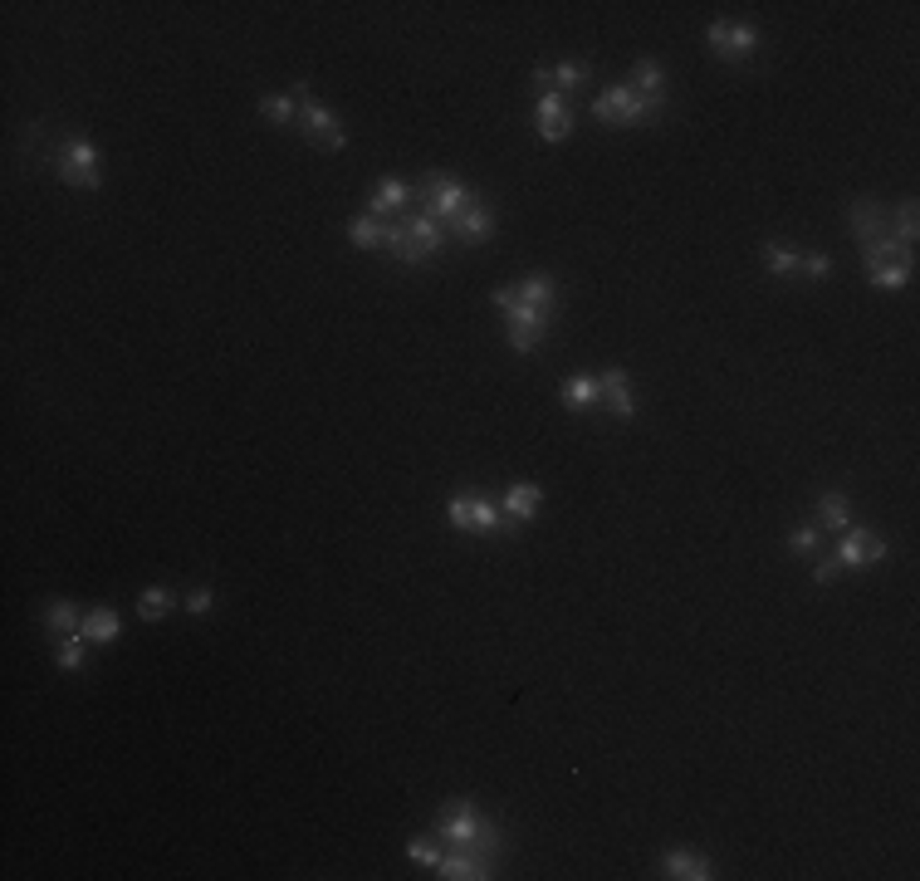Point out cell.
<instances>
[{
  "instance_id": "3",
  "label": "cell",
  "mask_w": 920,
  "mask_h": 881,
  "mask_svg": "<svg viewBox=\"0 0 920 881\" xmlns=\"http://www.w3.org/2000/svg\"><path fill=\"white\" fill-rule=\"evenodd\" d=\"M289 93H294V103H299V118H294V123L304 128V138L314 142V147H323V152H343V147H348V128L309 93V84H294Z\"/></svg>"
},
{
  "instance_id": "31",
  "label": "cell",
  "mask_w": 920,
  "mask_h": 881,
  "mask_svg": "<svg viewBox=\"0 0 920 881\" xmlns=\"http://www.w3.org/2000/svg\"><path fill=\"white\" fill-rule=\"evenodd\" d=\"M84 647H89L84 637H64V642H59V651H54V661H59V671H64V676L84 671Z\"/></svg>"
},
{
  "instance_id": "12",
  "label": "cell",
  "mask_w": 920,
  "mask_h": 881,
  "mask_svg": "<svg viewBox=\"0 0 920 881\" xmlns=\"http://www.w3.org/2000/svg\"><path fill=\"white\" fill-rule=\"evenodd\" d=\"M598 407H607L617 421L637 417V402H632V387H627V372L622 368H607L598 377Z\"/></svg>"
},
{
  "instance_id": "5",
  "label": "cell",
  "mask_w": 920,
  "mask_h": 881,
  "mask_svg": "<svg viewBox=\"0 0 920 881\" xmlns=\"http://www.w3.org/2000/svg\"><path fill=\"white\" fill-rule=\"evenodd\" d=\"M446 519H451V529H460V534H500V529H514L505 519V510L490 505L485 495H456L446 505Z\"/></svg>"
},
{
  "instance_id": "9",
  "label": "cell",
  "mask_w": 920,
  "mask_h": 881,
  "mask_svg": "<svg viewBox=\"0 0 920 881\" xmlns=\"http://www.w3.org/2000/svg\"><path fill=\"white\" fill-rule=\"evenodd\" d=\"M705 45L715 59H749L754 45H759V35L749 30V25H735V20H710V30H705Z\"/></svg>"
},
{
  "instance_id": "14",
  "label": "cell",
  "mask_w": 920,
  "mask_h": 881,
  "mask_svg": "<svg viewBox=\"0 0 920 881\" xmlns=\"http://www.w3.org/2000/svg\"><path fill=\"white\" fill-rule=\"evenodd\" d=\"M661 877H671V881H710L715 872H710V857L676 847V852H666V857H661Z\"/></svg>"
},
{
  "instance_id": "36",
  "label": "cell",
  "mask_w": 920,
  "mask_h": 881,
  "mask_svg": "<svg viewBox=\"0 0 920 881\" xmlns=\"http://www.w3.org/2000/svg\"><path fill=\"white\" fill-rule=\"evenodd\" d=\"M788 549H798V554H818V529H808V524H803V529H793V534H788Z\"/></svg>"
},
{
  "instance_id": "13",
  "label": "cell",
  "mask_w": 920,
  "mask_h": 881,
  "mask_svg": "<svg viewBox=\"0 0 920 881\" xmlns=\"http://www.w3.org/2000/svg\"><path fill=\"white\" fill-rule=\"evenodd\" d=\"M436 877L441 881H485V877H495V872H490V857H475V852H465V847H451V852L436 862Z\"/></svg>"
},
{
  "instance_id": "25",
  "label": "cell",
  "mask_w": 920,
  "mask_h": 881,
  "mask_svg": "<svg viewBox=\"0 0 920 881\" xmlns=\"http://www.w3.org/2000/svg\"><path fill=\"white\" fill-rule=\"evenodd\" d=\"M632 89L642 93V98H666V69H661L656 59H642V64L632 69Z\"/></svg>"
},
{
  "instance_id": "2",
  "label": "cell",
  "mask_w": 920,
  "mask_h": 881,
  "mask_svg": "<svg viewBox=\"0 0 920 881\" xmlns=\"http://www.w3.org/2000/svg\"><path fill=\"white\" fill-rule=\"evenodd\" d=\"M475 201H480V191L456 182V177H446V172H431V177L421 182V216H431L446 235L456 231L460 216H465Z\"/></svg>"
},
{
  "instance_id": "8",
  "label": "cell",
  "mask_w": 920,
  "mask_h": 881,
  "mask_svg": "<svg viewBox=\"0 0 920 881\" xmlns=\"http://www.w3.org/2000/svg\"><path fill=\"white\" fill-rule=\"evenodd\" d=\"M534 128H539L544 142H563L573 133V103H568V93L549 89L534 98Z\"/></svg>"
},
{
  "instance_id": "35",
  "label": "cell",
  "mask_w": 920,
  "mask_h": 881,
  "mask_svg": "<svg viewBox=\"0 0 920 881\" xmlns=\"http://www.w3.org/2000/svg\"><path fill=\"white\" fill-rule=\"evenodd\" d=\"M798 275H803V279H828L832 275V260H828V255H803V260H798Z\"/></svg>"
},
{
  "instance_id": "38",
  "label": "cell",
  "mask_w": 920,
  "mask_h": 881,
  "mask_svg": "<svg viewBox=\"0 0 920 881\" xmlns=\"http://www.w3.org/2000/svg\"><path fill=\"white\" fill-rule=\"evenodd\" d=\"M837 573H842V563H837V558H823V563L813 568V583H823V588H828V583L837 578Z\"/></svg>"
},
{
  "instance_id": "23",
  "label": "cell",
  "mask_w": 920,
  "mask_h": 881,
  "mask_svg": "<svg viewBox=\"0 0 920 881\" xmlns=\"http://www.w3.org/2000/svg\"><path fill=\"white\" fill-rule=\"evenodd\" d=\"M45 627H49V637H79V627H84V617H79V607L69 603V598H54V603L45 607Z\"/></svg>"
},
{
  "instance_id": "28",
  "label": "cell",
  "mask_w": 920,
  "mask_h": 881,
  "mask_svg": "<svg viewBox=\"0 0 920 881\" xmlns=\"http://www.w3.org/2000/svg\"><path fill=\"white\" fill-rule=\"evenodd\" d=\"M172 607H177V593H172V588H142V593H138L142 622H162Z\"/></svg>"
},
{
  "instance_id": "21",
  "label": "cell",
  "mask_w": 920,
  "mask_h": 881,
  "mask_svg": "<svg viewBox=\"0 0 920 881\" xmlns=\"http://www.w3.org/2000/svg\"><path fill=\"white\" fill-rule=\"evenodd\" d=\"M759 260H764V270H769V275L793 279V275H798V260H803V255H798L788 240H764V245H759Z\"/></svg>"
},
{
  "instance_id": "24",
  "label": "cell",
  "mask_w": 920,
  "mask_h": 881,
  "mask_svg": "<svg viewBox=\"0 0 920 881\" xmlns=\"http://www.w3.org/2000/svg\"><path fill=\"white\" fill-rule=\"evenodd\" d=\"M348 240L358 245V250H377V245H387V221H377V216H353L348 221Z\"/></svg>"
},
{
  "instance_id": "26",
  "label": "cell",
  "mask_w": 920,
  "mask_h": 881,
  "mask_svg": "<svg viewBox=\"0 0 920 881\" xmlns=\"http://www.w3.org/2000/svg\"><path fill=\"white\" fill-rule=\"evenodd\" d=\"M818 519H823L828 529H837V534H842V529H852V500H847V495H837V490H828V495L818 500Z\"/></svg>"
},
{
  "instance_id": "37",
  "label": "cell",
  "mask_w": 920,
  "mask_h": 881,
  "mask_svg": "<svg viewBox=\"0 0 920 881\" xmlns=\"http://www.w3.org/2000/svg\"><path fill=\"white\" fill-rule=\"evenodd\" d=\"M182 603H186V612H211V603H216V593H211V588H191V593H186Z\"/></svg>"
},
{
  "instance_id": "27",
  "label": "cell",
  "mask_w": 920,
  "mask_h": 881,
  "mask_svg": "<svg viewBox=\"0 0 920 881\" xmlns=\"http://www.w3.org/2000/svg\"><path fill=\"white\" fill-rule=\"evenodd\" d=\"M402 226H407V231H412L416 240L426 245V255H441V245H446V231H441V226H436L431 216L412 211V216H402Z\"/></svg>"
},
{
  "instance_id": "34",
  "label": "cell",
  "mask_w": 920,
  "mask_h": 881,
  "mask_svg": "<svg viewBox=\"0 0 920 881\" xmlns=\"http://www.w3.org/2000/svg\"><path fill=\"white\" fill-rule=\"evenodd\" d=\"M407 857H412L416 867H436V862H441L436 842H426V837H412V842H407Z\"/></svg>"
},
{
  "instance_id": "10",
  "label": "cell",
  "mask_w": 920,
  "mask_h": 881,
  "mask_svg": "<svg viewBox=\"0 0 920 881\" xmlns=\"http://www.w3.org/2000/svg\"><path fill=\"white\" fill-rule=\"evenodd\" d=\"M847 231L857 235L862 245L881 240V235H891V211L881 201H872V196H857V201H847Z\"/></svg>"
},
{
  "instance_id": "11",
  "label": "cell",
  "mask_w": 920,
  "mask_h": 881,
  "mask_svg": "<svg viewBox=\"0 0 920 881\" xmlns=\"http://www.w3.org/2000/svg\"><path fill=\"white\" fill-rule=\"evenodd\" d=\"M886 558V539L872 534V529H842V549H837V563L842 568H872Z\"/></svg>"
},
{
  "instance_id": "33",
  "label": "cell",
  "mask_w": 920,
  "mask_h": 881,
  "mask_svg": "<svg viewBox=\"0 0 920 881\" xmlns=\"http://www.w3.org/2000/svg\"><path fill=\"white\" fill-rule=\"evenodd\" d=\"M916 226H920L916 201H901V206H896V240H901V245H916Z\"/></svg>"
},
{
  "instance_id": "18",
  "label": "cell",
  "mask_w": 920,
  "mask_h": 881,
  "mask_svg": "<svg viewBox=\"0 0 920 881\" xmlns=\"http://www.w3.org/2000/svg\"><path fill=\"white\" fill-rule=\"evenodd\" d=\"M451 235H456L460 245H480V240H490V235H495V211H490L485 201H475V206L460 216V226Z\"/></svg>"
},
{
  "instance_id": "30",
  "label": "cell",
  "mask_w": 920,
  "mask_h": 881,
  "mask_svg": "<svg viewBox=\"0 0 920 881\" xmlns=\"http://www.w3.org/2000/svg\"><path fill=\"white\" fill-rule=\"evenodd\" d=\"M260 113L279 123V128H294V118H299V103H294V93H275V98H260Z\"/></svg>"
},
{
  "instance_id": "29",
  "label": "cell",
  "mask_w": 920,
  "mask_h": 881,
  "mask_svg": "<svg viewBox=\"0 0 920 881\" xmlns=\"http://www.w3.org/2000/svg\"><path fill=\"white\" fill-rule=\"evenodd\" d=\"M911 270H916V265H906V260H896V265H876V270H872V289H881V294H896V289H906V284H911Z\"/></svg>"
},
{
  "instance_id": "19",
  "label": "cell",
  "mask_w": 920,
  "mask_h": 881,
  "mask_svg": "<svg viewBox=\"0 0 920 881\" xmlns=\"http://www.w3.org/2000/svg\"><path fill=\"white\" fill-rule=\"evenodd\" d=\"M387 255H392V260H402V265H426V260H431V255H426V245H421L402 221H392V226H387Z\"/></svg>"
},
{
  "instance_id": "22",
  "label": "cell",
  "mask_w": 920,
  "mask_h": 881,
  "mask_svg": "<svg viewBox=\"0 0 920 881\" xmlns=\"http://www.w3.org/2000/svg\"><path fill=\"white\" fill-rule=\"evenodd\" d=\"M553 275H524L519 284H514V299L519 304H529V309H539V314H549L553 309Z\"/></svg>"
},
{
  "instance_id": "17",
  "label": "cell",
  "mask_w": 920,
  "mask_h": 881,
  "mask_svg": "<svg viewBox=\"0 0 920 881\" xmlns=\"http://www.w3.org/2000/svg\"><path fill=\"white\" fill-rule=\"evenodd\" d=\"M118 632H123V622H118L113 607H93V612H84V627H79L84 642H93V647H113Z\"/></svg>"
},
{
  "instance_id": "15",
  "label": "cell",
  "mask_w": 920,
  "mask_h": 881,
  "mask_svg": "<svg viewBox=\"0 0 920 881\" xmlns=\"http://www.w3.org/2000/svg\"><path fill=\"white\" fill-rule=\"evenodd\" d=\"M539 505H544V490H539V485H529V480H519V485H509L505 490V505H500V510H505V519L519 529L524 519H534V514H539Z\"/></svg>"
},
{
  "instance_id": "16",
  "label": "cell",
  "mask_w": 920,
  "mask_h": 881,
  "mask_svg": "<svg viewBox=\"0 0 920 881\" xmlns=\"http://www.w3.org/2000/svg\"><path fill=\"white\" fill-rule=\"evenodd\" d=\"M407 201H412V186H407V182H397V177H387V182H377V186H372V196H368V216H377V221H382V216H397V211H402Z\"/></svg>"
},
{
  "instance_id": "20",
  "label": "cell",
  "mask_w": 920,
  "mask_h": 881,
  "mask_svg": "<svg viewBox=\"0 0 920 881\" xmlns=\"http://www.w3.org/2000/svg\"><path fill=\"white\" fill-rule=\"evenodd\" d=\"M558 402H563L573 417L593 412V407H598V377H568V382H563V392H558Z\"/></svg>"
},
{
  "instance_id": "4",
  "label": "cell",
  "mask_w": 920,
  "mask_h": 881,
  "mask_svg": "<svg viewBox=\"0 0 920 881\" xmlns=\"http://www.w3.org/2000/svg\"><path fill=\"white\" fill-rule=\"evenodd\" d=\"M661 103L666 98H642L632 84H612L593 98V118L598 123H642L651 113H661Z\"/></svg>"
},
{
  "instance_id": "7",
  "label": "cell",
  "mask_w": 920,
  "mask_h": 881,
  "mask_svg": "<svg viewBox=\"0 0 920 881\" xmlns=\"http://www.w3.org/2000/svg\"><path fill=\"white\" fill-rule=\"evenodd\" d=\"M59 182L84 186V191H98V186H103L98 152H93L89 138H69V142H64V152H59Z\"/></svg>"
},
{
  "instance_id": "32",
  "label": "cell",
  "mask_w": 920,
  "mask_h": 881,
  "mask_svg": "<svg viewBox=\"0 0 920 881\" xmlns=\"http://www.w3.org/2000/svg\"><path fill=\"white\" fill-rule=\"evenodd\" d=\"M588 79H593V69H588V64H578V59H568V64H558V69H553V89L558 93L578 89V84H588Z\"/></svg>"
},
{
  "instance_id": "6",
  "label": "cell",
  "mask_w": 920,
  "mask_h": 881,
  "mask_svg": "<svg viewBox=\"0 0 920 881\" xmlns=\"http://www.w3.org/2000/svg\"><path fill=\"white\" fill-rule=\"evenodd\" d=\"M500 314H505V333H509V348H514V353L544 348V338H549V314H539V309H529V304H519V299H509Z\"/></svg>"
},
{
  "instance_id": "1",
  "label": "cell",
  "mask_w": 920,
  "mask_h": 881,
  "mask_svg": "<svg viewBox=\"0 0 920 881\" xmlns=\"http://www.w3.org/2000/svg\"><path fill=\"white\" fill-rule=\"evenodd\" d=\"M436 837L441 842H451V847H465V852H475V857H500V847H505V837L500 828L490 823V818H480V808L470 803V798H451L441 813H436Z\"/></svg>"
}]
</instances>
